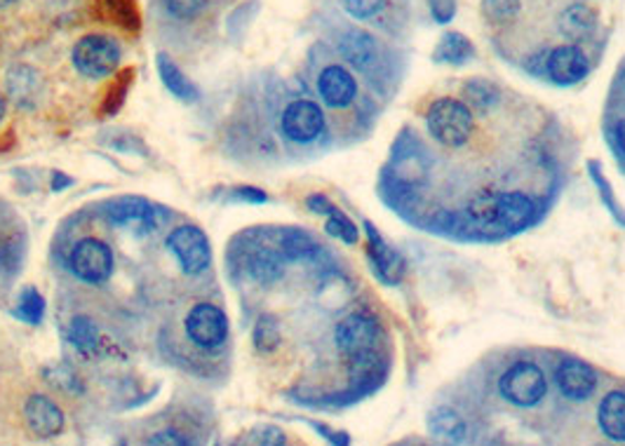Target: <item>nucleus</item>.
<instances>
[{"label": "nucleus", "mask_w": 625, "mask_h": 446, "mask_svg": "<svg viewBox=\"0 0 625 446\" xmlns=\"http://www.w3.org/2000/svg\"><path fill=\"white\" fill-rule=\"evenodd\" d=\"M339 350L349 357L353 371L368 373L376 367L381 325L379 319L368 313H353L343 317L335 331Z\"/></svg>", "instance_id": "obj_1"}, {"label": "nucleus", "mask_w": 625, "mask_h": 446, "mask_svg": "<svg viewBox=\"0 0 625 446\" xmlns=\"http://www.w3.org/2000/svg\"><path fill=\"white\" fill-rule=\"evenodd\" d=\"M471 217L487 228L501 230H519L531 219L536 205L525 193H482L471 205Z\"/></svg>", "instance_id": "obj_2"}, {"label": "nucleus", "mask_w": 625, "mask_h": 446, "mask_svg": "<svg viewBox=\"0 0 625 446\" xmlns=\"http://www.w3.org/2000/svg\"><path fill=\"white\" fill-rule=\"evenodd\" d=\"M426 124L430 137L436 139L438 144L447 149H459L471 139L475 118L473 109L465 101L454 97H442L430 104V109L426 113Z\"/></svg>", "instance_id": "obj_3"}, {"label": "nucleus", "mask_w": 625, "mask_h": 446, "mask_svg": "<svg viewBox=\"0 0 625 446\" xmlns=\"http://www.w3.org/2000/svg\"><path fill=\"white\" fill-rule=\"evenodd\" d=\"M498 392L515 406H534L546 398L548 392V379L544 369L531 360L515 362L513 367L506 369L501 381H498Z\"/></svg>", "instance_id": "obj_4"}, {"label": "nucleus", "mask_w": 625, "mask_h": 446, "mask_svg": "<svg viewBox=\"0 0 625 446\" xmlns=\"http://www.w3.org/2000/svg\"><path fill=\"white\" fill-rule=\"evenodd\" d=\"M74 66L85 78H107L120 64V47L109 35H85L74 47Z\"/></svg>", "instance_id": "obj_5"}, {"label": "nucleus", "mask_w": 625, "mask_h": 446, "mask_svg": "<svg viewBox=\"0 0 625 446\" xmlns=\"http://www.w3.org/2000/svg\"><path fill=\"white\" fill-rule=\"evenodd\" d=\"M167 249L177 257L182 271L188 275L202 273L212 261L210 240L198 226H179L167 236Z\"/></svg>", "instance_id": "obj_6"}, {"label": "nucleus", "mask_w": 625, "mask_h": 446, "mask_svg": "<svg viewBox=\"0 0 625 446\" xmlns=\"http://www.w3.org/2000/svg\"><path fill=\"white\" fill-rule=\"evenodd\" d=\"M186 334L198 348L217 350L229 336V319L212 303H198L186 315Z\"/></svg>", "instance_id": "obj_7"}, {"label": "nucleus", "mask_w": 625, "mask_h": 446, "mask_svg": "<svg viewBox=\"0 0 625 446\" xmlns=\"http://www.w3.org/2000/svg\"><path fill=\"white\" fill-rule=\"evenodd\" d=\"M72 271L90 284L107 282L113 273V254L107 242L97 238L80 240L72 252Z\"/></svg>", "instance_id": "obj_8"}, {"label": "nucleus", "mask_w": 625, "mask_h": 446, "mask_svg": "<svg viewBox=\"0 0 625 446\" xmlns=\"http://www.w3.org/2000/svg\"><path fill=\"white\" fill-rule=\"evenodd\" d=\"M283 134L294 144H310L325 130V113L316 101H292L283 111Z\"/></svg>", "instance_id": "obj_9"}, {"label": "nucleus", "mask_w": 625, "mask_h": 446, "mask_svg": "<svg viewBox=\"0 0 625 446\" xmlns=\"http://www.w3.org/2000/svg\"><path fill=\"white\" fill-rule=\"evenodd\" d=\"M555 383H558L562 398L574 400V402H585L593 398V392L597 388V373L583 360H562L555 369Z\"/></svg>", "instance_id": "obj_10"}, {"label": "nucleus", "mask_w": 625, "mask_h": 446, "mask_svg": "<svg viewBox=\"0 0 625 446\" xmlns=\"http://www.w3.org/2000/svg\"><path fill=\"white\" fill-rule=\"evenodd\" d=\"M546 66H548L550 80L555 85H562V87L581 83L590 70L585 52L574 43L552 47L548 59H546Z\"/></svg>", "instance_id": "obj_11"}, {"label": "nucleus", "mask_w": 625, "mask_h": 446, "mask_svg": "<svg viewBox=\"0 0 625 446\" xmlns=\"http://www.w3.org/2000/svg\"><path fill=\"white\" fill-rule=\"evenodd\" d=\"M107 219L118 228L149 233V230L158 228L161 214L144 198H120L109 207Z\"/></svg>", "instance_id": "obj_12"}, {"label": "nucleus", "mask_w": 625, "mask_h": 446, "mask_svg": "<svg viewBox=\"0 0 625 446\" xmlns=\"http://www.w3.org/2000/svg\"><path fill=\"white\" fill-rule=\"evenodd\" d=\"M318 93L327 106H332V109H346V106H351L358 97V83L349 68L332 64L320 74Z\"/></svg>", "instance_id": "obj_13"}, {"label": "nucleus", "mask_w": 625, "mask_h": 446, "mask_svg": "<svg viewBox=\"0 0 625 446\" xmlns=\"http://www.w3.org/2000/svg\"><path fill=\"white\" fill-rule=\"evenodd\" d=\"M29 431L43 439L57 437L64 431V412L45 395H31L24 406Z\"/></svg>", "instance_id": "obj_14"}, {"label": "nucleus", "mask_w": 625, "mask_h": 446, "mask_svg": "<svg viewBox=\"0 0 625 446\" xmlns=\"http://www.w3.org/2000/svg\"><path fill=\"white\" fill-rule=\"evenodd\" d=\"M341 55L358 70H372L381 59V45L372 33L362 29H351L341 39Z\"/></svg>", "instance_id": "obj_15"}, {"label": "nucleus", "mask_w": 625, "mask_h": 446, "mask_svg": "<svg viewBox=\"0 0 625 446\" xmlns=\"http://www.w3.org/2000/svg\"><path fill=\"white\" fill-rule=\"evenodd\" d=\"M597 24H600V17H597L595 8H590L585 3L569 6L560 14V22H558L560 33L571 43H583L588 39H593L595 31H597Z\"/></svg>", "instance_id": "obj_16"}, {"label": "nucleus", "mask_w": 625, "mask_h": 446, "mask_svg": "<svg viewBox=\"0 0 625 446\" xmlns=\"http://www.w3.org/2000/svg\"><path fill=\"white\" fill-rule=\"evenodd\" d=\"M285 261L287 259L277 244H256V249H252L248 257V271L256 282L273 284L275 280L283 278Z\"/></svg>", "instance_id": "obj_17"}, {"label": "nucleus", "mask_w": 625, "mask_h": 446, "mask_svg": "<svg viewBox=\"0 0 625 446\" xmlns=\"http://www.w3.org/2000/svg\"><path fill=\"white\" fill-rule=\"evenodd\" d=\"M368 238H370V259L376 268V275L388 284H395L397 280L403 278L401 254L393 252V249L384 242V238L376 233L372 224H368Z\"/></svg>", "instance_id": "obj_18"}, {"label": "nucleus", "mask_w": 625, "mask_h": 446, "mask_svg": "<svg viewBox=\"0 0 625 446\" xmlns=\"http://www.w3.org/2000/svg\"><path fill=\"white\" fill-rule=\"evenodd\" d=\"M597 421L606 437L614 442H625V392H606L600 402Z\"/></svg>", "instance_id": "obj_19"}, {"label": "nucleus", "mask_w": 625, "mask_h": 446, "mask_svg": "<svg viewBox=\"0 0 625 446\" xmlns=\"http://www.w3.org/2000/svg\"><path fill=\"white\" fill-rule=\"evenodd\" d=\"M277 247H281V252L285 254V259L289 261H304L316 257L320 252V244L318 240L312 238L310 233L301 228H285L277 233Z\"/></svg>", "instance_id": "obj_20"}, {"label": "nucleus", "mask_w": 625, "mask_h": 446, "mask_svg": "<svg viewBox=\"0 0 625 446\" xmlns=\"http://www.w3.org/2000/svg\"><path fill=\"white\" fill-rule=\"evenodd\" d=\"M432 57H436V62H440V64L461 66V64H468L475 57V47H473L471 41L465 39L463 33L449 31L440 39L436 52H432Z\"/></svg>", "instance_id": "obj_21"}, {"label": "nucleus", "mask_w": 625, "mask_h": 446, "mask_svg": "<svg viewBox=\"0 0 625 446\" xmlns=\"http://www.w3.org/2000/svg\"><path fill=\"white\" fill-rule=\"evenodd\" d=\"M158 70H161V78H163V85L169 89L172 95H175L177 99L182 101H196L198 99V89L196 85L190 83L184 74H182V68L172 62L169 57L161 55L158 57Z\"/></svg>", "instance_id": "obj_22"}, {"label": "nucleus", "mask_w": 625, "mask_h": 446, "mask_svg": "<svg viewBox=\"0 0 625 446\" xmlns=\"http://www.w3.org/2000/svg\"><path fill=\"white\" fill-rule=\"evenodd\" d=\"M428 427L432 435L449 439V442H461L468 433L465 421L449 406H440L438 412H432V416L428 418Z\"/></svg>", "instance_id": "obj_23"}, {"label": "nucleus", "mask_w": 625, "mask_h": 446, "mask_svg": "<svg viewBox=\"0 0 625 446\" xmlns=\"http://www.w3.org/2000/svg\"><path fill=\"white\" fill-rule=\"evenodd\" d=\"M523 12V0H482L484 20L492 24H513Z\"/></svg>", "instance_id": "obj_24"}, {"label": "nucleus", "mask_w": 625, "mask_h": 446, "mask_svg": "<svg viewBox=\"0 0 625 446\" xmlns=\"http://www.w3.org/2000/svg\"><path fill=\"white\" fill-rule=\"evenodd\" d=\"M254 348L259 352H273L281 346V327L273 315H262L254 325Z\"/></svg>", "instance_id": "obj_25"}, {"label": "nucleus", "mask_w": 625, "mask_h": 446, "mask_svg": "<svg viewBox=\"0 0 625 446\" xmlns=\"http://www.w3.org/2000/svg\"><path fill=\"white\" fill-rule=\"evenodd\" d=\"M14 315L22 319V323L26 325H39L43 315H45V301L43 296L33 290V287H26L22 294H20V301H17V308H14Z\"/></svg>", "instance_id": "obj_26"}, {"label": "nucleus", "mask_w": 625, "mask_h": 446, "mask_svg": "<svg viewBox=\"0 0 625 446\" xmlns=\"http://www.w3.org/2000/svg\"><path fill=\"white\" fill-rule=\"evenodd\" d=\"M463 97H465V101L473 106L475 111H482V113H487L492 106L496 104V89H494V85L492 83H487V80H480V78H475V80H471L465 85V89H463Z\"/></svg>", "instance_id": "obj_27"}, {"label": "nucleus", "mask_w": 625, "mask_h": 446, "mask_svg": "<svg viewBox=\"0 0 625 446\" xmlns=\"http://www.w3.org/2000/svg\"><path fill=\"white\" fill-rule=\"evenodd\" d=\"M99 341V331L88 317H76L72 323V344L80 350H92Z\"/></svg>", "instance_id": "obj_28"}, {"label": "nucleus", "mask_w": 625, "mask_h": 446, "mask_svg": "<svg viewBox=\"0 0 625 446\" xmlns=\"http://www.w3.org/2000/svg\"><path fill=\"white\" fill-rule=\"evenodd\" d=\"M325 228H327L329 236L339 238V240L346 242V244H355V242H358V228H355V224H353L349 217H346V214H341V211L329 214V219H327Z\"/></svg>", "instance_id": "obj_29"}, {"label": "nucleus", "mask_w": 625, "mask_h": 446, "mask_svg": "<svg viewBox=\"0 0 625 446\" xmlns=\"http://www.w3.org/2000/svg\"><path fill=\"white\" fill-rule=\"evenodd\" d=\"M388 0H343V10L349 12L353 20H374L386 10Z\"/></svg>", "instance_id": "obj_30"}, {"label": "nucleus", "mask_w": 625, "mask_h": 446, "mask_svg": "<svg viewBox=\"0 0 625 446\" xmlns=\"http://www.w3.org/2000/svg\"><path fill=\"white\" fill-rule=\"evenodd\" d=\"M207 0H165V8L177 20H194L196 14L202 12Z\"/></svg>", "instance_id": "obj_31"}, {"label": "nucleus", "mask_w": 625, "mask_h": 446, "mask_svg": "<svg viewBox=\"0 0 625 446\" xmlns=\"http://www.w3.org/2000/svg\"><path fill=\"white\" fill-rule=\"evenodd\" d=\"M432 20L438 24H449L457 14V0H428Z\"/></svg>", "instance_id": "obj_32"}, {"label": "nucleus", "mask_w": 625, "mask_h": 446, "mask_svg": "<svg viewBox=\"0 0 625 446\" xmlns=\"http://www.w3.org/2000/svg\"><path fill=\"white\" fill-rule=\"evenodd\" d=\"M306 205H308L312 211H316V214H327V217H329V214L339 211L332 203H329V200L325 198V195H310V198L306 200Z\"/></svg>", "instance_id": "obj_33"}, {"label": "nucleus", "mask_w": 625, "mask_h": 446, "mask_svg": "<svg viewBox=\"0 0 625 446\" xmlns=\"http://www.w3.org/2000/svg\"><path fill=\"white\" fill-rule=\"evenodd\" d=\"M235 200L266 203V193H262L259 188H238V191H235Z\"/></svg>", "instance_id": "obj_34"}, {"label": "nucleus", "mask_w": 625, "mask_h": 446, "mask_svg": "<svg viewBox=\"0 0 625 446\" xmlns=\"http://www.w3.org/2000/svg\"><path fill=\"white\" fill-rule=\"evenodd\" d=\"M149 444H188V439L177 437V433H158L149 439Z\"/></svg>", "instance_id": "obj_35"}, {"label": "nucleus", "mask_w": 625, "mask_h": 446, "mask_svg": "<svg viewBox=\"0 0 625 446\" xmlns=\"http://www.w3.org/2000/svg\"><path fill=\"white\" fill-rule=\"evenodd\" d=\"M616 141H618V146L621 151L625 153V118L616 124Z\"/></svg>", "instance_id": "obj_36"}, {"label": "nucleus", "mask_w": 625, "mask_h": 446, "mask_svg": "<svg viewBox=\"0 0 625 446\" xmlns=\"http://www.w3.org/2000/svg\"><path fill=\"white\" fill-rule=\"evenodd\" d=\"M3 116H6V99L0 95V120H3Z\"/></svg>", "instance_id": "obj_37"}, {"label": "nucleus", "mask_w": 625, "mask_h": 446, "mask_svg": "<svg viewBox=\"0 0 625 446\" xmlns=\"http://www.w3.org/2000/svg\"><path fill=\"white\" fill-rule=\"evenodd\" d=\"M12 3H17V0H0V10L8 8V6H12Z\"/></svg>", "instance_id": "obj_38"}]
</instances>
